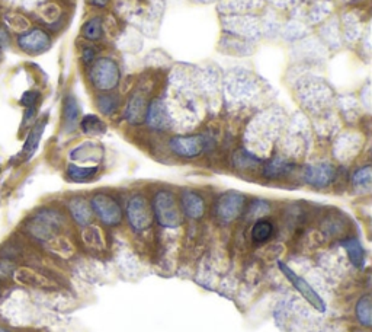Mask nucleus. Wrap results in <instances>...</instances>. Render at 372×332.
Segmentation results:
<instances>
[{"mask_svg": "<svg viewBox=\"0 0 372 332\" xmlns=\"http://www.w3.org/2000/svg\"><path fill=\"white\" fill-rule=\"evenodd\" d=\"M63 225L64 219L59 211L53 208H44L28 219L27 230L34 239H38L41 242H49L52 239L57 238Z\"/></svg>", "mask_w": 372, "mask_h": 332, "instance_id": "f257e3e1", "label": "nucleus"}, {"mask_svg": "<svg viewBox=\"0 0 372 332\" xmlns=\"http://www.w3.org/2000/svg\"><path fill=\"white\" fill-rule=\"evenodd\" d=\"M153 215L159 225L167 229H176L182 223L179 206L169 191H159L153 198Z\"/></svg>", "mask_w": 372, "mask_h": 332, "instance_id": "f03ea898", "label": "nucleus"}, {"mask_svg": "<svg viewBox=\"0 0 372 332\" xmlns=\"http://www.w3.org/2000/svg\"><path fill=\"white\" fill-rule=\"evenodd\" d=\"M90 82L99 90H112L119 82V69L112 59L96 60L89 72Z\"/></svg>", "mask_w": 372, "mask_h": 332, "instance_id": "7ed1b4c3", "label": "nucleus"}, {"mask_svg": "<svg viewBox=\"0 0 372 332\" xmlns=\"http://www.w3.org/2000/svg\"><path fill=\"white\" fill-rule=\"evenodd\" d=\"M278 268L282 271V274L287 277V280L292 284V287L299 292L314 307V309H317L320 312L326 311L325 300L321 299V296L314 290V287L306 278L300 277L294 270H291L288 266H285L282 261H280L278 263Z\"/></svg>", "mask_w": 372, "mask_h": 332, "instance_id": "20e7f679", "label": "nucleus"}, {"mask_svg": "<svg viewBox=\"0 0 372 332\" xmlns=\"http://www.w3.org/2000/svg\"><path fill=\"white\" fill-rule=\"evenodd\" d=\"M127 218L136 232H143L152 226L153 211L150 203L143 196H134L127 204Z\"/></svg>", "mask_w": 372, "mask_h": 332, "instance_id": "39448f33", "label": "nucleus"}, {"mask_svg": "<svg viewBox=\"0 0 372 332\" xmlns=\"http://www.w3.org/2000/svg\"><path fill=\"white\" fill-rule=\"evenodd\" d=\"M92 211L104 225L115 226L122 220L121 206L107 194H96L90 201Z\"/></svg>", "mask_w": 372, "mask_h": 332, "instance_id": "423d86ee", "label": "nucleus"}, {"mask_svg": "<svg viewBox=\"0 0 372 332\" xmlns=\"http://www.w3.org/2000/svg\"><path fill=\"white\" fill-rule=\"evenodd\" d=\"M170 150L179 158L192 159L200 156L205 148L203 136H175L169 141Z\"/></svg>", "mask_w": 372, "mask_h": 332, "instance_id": "0eeeda50", "label": "nucleus"}, {"mask_svg": "<svg viewBox=\"0 0 372 332\" xmlns=\"http://www.w3.org/2000/svg\"><path fill=\"white\" fill-rule=\"evenodd\" d=\"M243 208H244V197L236 191L222 194L215 206L218 219L224 223L234 222L241 215Z\"/></svg>", "mask_w": 372, "mask_h": 332, "instance_id": "6e6552de", "label": "nucleus"}, {"mask_svg": "<svg viewBox=\"0 0 372 332\" xmlns=\"http://www.w3.org/2000/svg\"><path fill=\"white\" fill-rule=\"evenodd\" d=\"M49 44H52V38H49V35L45 31L40 28H34L27 32H22L18 37L19 49L23 53L32 54V56L47 52L49 49Z\"/></svg>", "mask_w": 372, "mask_h": 332, "instance_id": "1a4fd4ad", "label": "nucleus"}, {"mask_svg": "<svg viewBox=\"0 0 372 332\" xmlns=\"http://www.w3.org/2000/svg\"><path fill=\"white\" fill-rule=\"evenodd\" d=\"M336 178V170L330 163H316L310 165L304 171V181L316 188H326Z\"/></svg>", "mask_w": 372, "mask_h": 332, "instance_id": "9d476101", "label": "nucleus"}, {"mask_svg": "<svg viewBox=\"0 0 372 332\" xmlns=\"http://www.w3.org/2000/svg\"><path fill=\"white\" fill-rule=\"evenodd\" d=\"M144 120L148 124V127H152L155 130H164L169 127L170 118L163 100L157 98L150 102V105L147 107Z\"/></svg>", "mask_w": 372, "mask_h": 332, "instance_id": "9b49d317", "label": "nucleus"}, {"mask_svg": "<svg viewBox=\"0 0 372 332\" xmlns=\"http://www.w3.org/2000/svg\"><path fill=\"white\" fill-rule=\"evenodd\" d=\"M184 213L189 219H201L205 213L204 198L193 191H185L181 197Z\"/></svg>", "mask_w": 372, "mask_h": 332, "instance_id": "f8f14e48", "label": "nucleus"}, {"mask_svg": "<svg viewBox=\"0 0 372 332\" xmlns=\"http://www.w3.org/2000/svg\"><path fill=\"white\" fill-rule=\"evenodd\" d=\"M13 277L20 284H25V286L38 287V289L54 287V283L53 281H49L42 274H38V273H35L34 270H30V268H16Z\"/></svg>", "mask_w": 372, "mask_h": 332, "instance_id": "ddd939ff", "label": "nucleus"}, {"mask_svg": "<svg viewBox=\"0 0 372 332\" xmlns=\"http://www.w3.org/2000/svg\"><path fill=\"white\" fill-rule=\"evenodd\" d=\"M80 123V108L78 105V101L74 100L73 95H67L64 98V105H63V126L64 130L71 133L74 129L78 127Z\"/></svg>", "mask_w": 372, "mask_h": 332, "instance_id": "4468645a", "label": "nucleus"}, {"mask_svg": "<svg viewBox=\"0 0 372 332\" xmlns=\"http://www.w3.org/2000/svg\"><path fill=\"white\" fill-rule=\"evenodd\" d=\"M68 210H70V215H71L73 220L76 222L79 226L85 227V226H88L90 223L92 216H93V211H92L90 204L85 198L76 197V198L70 200Z\"/></svg>", "mask_w": 372, "mask_h": 332, "instance_id": "2eb2a0df", "label": "nucleus"}, {"mask_svg": "<svg viewBox=\"0 0 372 332\" xmlns=\"http://www.w3.org/2000/svg\"><path fill=\"white\" fill-rule=\"evenodd\" d=\"M104 149L96 143H83L71 152V159L78 162H101Z\"/></svg>", "mask_w": 372, "mask_h": 332, "instance_id": "dca6fc26", "label": "nucleus"}, {"mask_svg": "<svg viewBox=\"0 0 372 332\" xmlns=\"http://www.w3.org/2000/svg\"><path fill=\"white\" fill-rule=\"evenodd\" d=\"M145 111H147V105L144 97H141V95H134V97H131L130 102L127 104L126 120L131 124H140L145 118Z\"/></svg>", "mask_w": 372, "mask_h": 332, "instance_id": "f3484780", "label": "nucleus"}, {"mask_svg": "<svg viewBox=\"0 0 372 332\" xmlns=\"http://www.w3.org/2000/svg\"><path fill=\"white\" fill-rule=\"evenodd\" d=\"M294 168V165L285 159H272L265 166V177L269 179H280L288 175Z\"/></svg>", "mask_w": 372, "mask_h": 332, "instance_id": "a211bd4d", "label": "nucleus"}, {"mask_svg": "<svg viewBox=\"0 0 372 332\" xmlns=\"http://www.w3.org/2000/svg\"><path fill=\"white\" fill-rule=\"evenodd\" d=\"M82 239L88 248H92L96 251L105 249L104 233L97 226H93V225L85 226V229L82 232Z\"/></svg>", "mask_w": 372, "mask_h": 332, "instance_id": "6ab92c4d", "label": "nucleus"}, {"mask_svg": "<svg viewBox=\"0 0 372 332\" xmlns=\"http://www.w3.org/2000/svg\"><path fill=\"white\" fill-rule=\"evenodd\" d=\"M99 172L97 166H78L68 165L67 168V178L73 182H89L92 181L96 174Z\"/></svg>", "mask_w": 372, "mask_h": 332, "instance_id": "aec40b11", "label": "nucleus"}, {"mask_svg": "<svg viewBox=\"0 0 372 332\" xmlns=\"http://www.w3.org/2000/svg\"><path fill=\"white\" fill-rule=\"evenodd\" d=\"M80 129L88 136H102L107 133V124L97 115H85L80 121Z\"/></svg>", "mask_w": 372, "mask_h": 332, "instance_id": "412c9836", "label": "nucleus"}, {"mask_svg": "<svg viewBox=\"0 0 372 332\" xmlns=\"http://www.w3.org/2000/svg\"><path fill=\"white\" fill-rule=\"evenodd\" d=\"M342 245H343V248L346 249V252H348V256H349V259H351V263H352L355 267L361 268V267L364 266V263H365V251H364L362 244H361L358 239L352 238V239H346V241H343Z\"/></svg>", "mask_w": 372, "mask_h": 332, "instance_id": "4be33fe9", "label": "nucleus"}, {"mask_svg": "<svg viewBox=\"0 0 372 332\" xmlns=\"http://www.w3.org/2000/svg\"><path fill=\"white\" fill-rule=\"evenodd\" d=\"M274 232H275V227L274 225H272V222L265 220V219L258 220L252 227V239L256 244H263L274 236Z\"/></svg>", "mask_w": 372, "mask_h": 332, "instance_id": "5701e85b", "label": "nucleus"}, {"mask_svg": "<svg viewBox=\"0 0 372 332\" xmlns=\"http://www.w3.org/2000/svg\"><path fill=\"white\" fill-rule=\"evenodd\" d=\"M371 181H372V174L369 166H364V168L358 170L352 177V184L359 193H369Z\"/></svg>", "mask_w": 372, "mask_h": 332, "instance_id": "b1692460", "label": "nucleus"}, {"mask_svg": "<svg viewBox=\"0 0 372 332\" xmlns=\"http://www.w3.org/2000/svg\"><path fill=\"white\" fill-rule=\"evenodd\" d=\"M355 314L358 321L364 326H371L372 324V312H371V299L369 296H364L358 300L356 307H355Z\"/></svg>", "mask_w": 372, "mask_h": 332, "instance_id": "393cba45", "label": "nucleus"}, {"mask_svg": "<svg viewBox=\"0 0 372 332\" xmlns=\"http://www.w3.org/2000/svg\"><path fill=\"white\" fill-rule=\"evenodd\" d=\"M82 35L89 41H97L99 38H102V19L101 18L89 19L82 28Z\"/></svg>", "mask_w": 372, "mask_h": 332, "instance_id": "a878e982", "label": "nucleus"}, {"mask_svg": "<svg viewBox=\"0 0 372 332\" xmlns=\"http://www.w3.org/2000/svg\"><path fill=\"white\" fill-rule=\"evenodd\" d=\"M96 102H97L99 111H101L104 115H112L118 108V98L115 97V95H111V93L101 95Z\"/></svg>", "mask_w": 372, "mask_h": 332, "instance_id": "bb28decb", "label": "nucleus"}, {"mask_svg": "<svg viewBox=\"0 0 372 332\" xmlns=\"http://www.w3.org/2000/svg\"><path fill=\"white\" fill-rule=\"evenodd\" d=\"M47 245L49 247V249H52L53 252L61 255V256H70L73 255L74 252V247L66 239V238H54L52 239L49 242H47Z\"/></svg>", "mask_w": 372, "mask_h": 332, "instance_id": "cd10ccee", "label": "nucleus"}, {"mask_svg": "<svg viewBox=\"0 0 372 332\" xmlns=\"http://www.w3.org/2000/svg\"><path fill=\"white\" fill-rule=\"evenodd\" d=\"M42 131H44V123L35 126L34 130L31 131V134H30V137L27 140V143H25V148H23V152L27 153L28 156H31L37 150L38 143H40V140H41V136H42Z\"/></svg>", "mask_w": 372, "mask_h": 332, "instance_id": "c85d7f7f", "label": "nucleus"}, {"mask_svg": "<svg viewBox=\"0 0 372 332\" xmlns=\"http://www.w3.org/2000/svg\"><path fill=\"white\" fill-rule=\"evenodd\" d=\"M15 271H16V267L13 264V261L0 256V281L12 278L15 275Z\"/></svg>", "mask_w": 372, "mask_h": 332, "instance_id": "c756f323", "label": "nucleus"}, {"mask_svg": "<svg viewBox=\"0 0 372 332\" xmlns=\"http://www.w3.org/2000/svg\"><path fill=\"white\" fill-rule=\"evenodd\" d=\"M236 159H237V165H240L241 168H243V166H244V168H249L251 165H255V163L259 162L255 156H252L251 153H247V152H239L236 155Z\"/></svg>", "mask_w": 372, "mask_h": 332, "instance_id": "7c9ffc66", "label": "nucleus"}, {"mask_svg": "<svg viewBox=\"0 0 372 332\" xmlns=\"http://www.w3.org/2000/svg\"><path fill=\"white\" fill-rule=\"evenodd\" d=\"M268 210H269V207H268L266 203H263V201H256V203H253V206L251 207L249 215H251V216L260 218V216L265 215V213H266Z\"/></svg>", "mask_w": 372, "mask_h": 332, "instance_id": "2f4dec72", "label": "nucleus"}, {"mask_svg": "<svg viewBox=\"0 0 372 332\" xmlns=\"http://www.w3.org/2000/svg\"><path fill=\"white\" fill-rule=\"evenodd\" d=\"M95 56H96V52L93 49H85L82 54L85 63H92L95 60Z\"/></svg>", "mask_w": 372, "mask_h": 332, "instance_id": "473e14b6", "label": "nucleus"}, {"mask_svg": "<svg viewBox=\"0 0 372 332\" xmlns=\"http://www.w3.org/2000/svg\"><path fill=\"white\" fill-rule=\"evenodd\" d=\"M9 40H8V32H5V30L0 28V45H5L8 44Z\"/></svg>", "mask_w": 372, "mask_h": 332, "instance_id": "72a5a7b5", "label": "nucleus"}, {"mask_svg": "<svg viewBox=\"0 0 372 332\" xmlns=\"http://www.w3.org/2000/svg\"><path fill=\"white\" fill-rule=\"evenodd\" d=\"M89 2H90L92 5H95V6H99V8H104V6H107V4H108V0H89Z\"/></svg>", "mask_w": 372, "mask_h": 332, "instance_id": "f704fd0d", "label": "nucleus"}, {"mask_svg": "<svg viewBox=\"0 0 372 332\" xmlns=\"http://www.w3.org/2000/svg\"><path fill=\"white\" fill-rule=\"evenodd\" d=\"M0 332H12L9 328H6L5 325H2V324H0Z\"/></svg>", "mask_w": 372, "mask_h": 332, "instance_id": "c9c22d12", "label": "nucleus"}, {"mask_svg": "<svg viewBox=\"0 0 372 332\" xmlns=\"http://www.w3.org/2000/svg\"><path fill=\"white\" fill-rule=\"evenodd\" d=\"M0 296H2V286H0Z\"/></svg>", "mask_w": 372, "mask_h": 332, "instance_id": "e433bc0d", "label": "nucleus"}]
</instances>
